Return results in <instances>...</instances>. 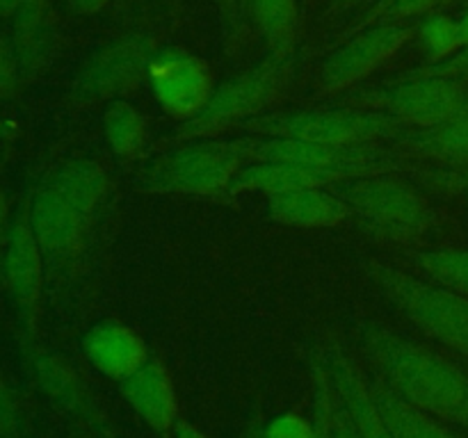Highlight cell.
Instances as JSON below:
<instances>
[{"mask_svg": "<svg viewBox=\"0 0 468 438\" xmlns=\"http://www.w3.org/2000/svg\"><path fill=\"white\" fill-rule=\"evenodd\" d=\"M359 340L378 377L398 395L468 432V370L382 324H361Z\"/></svg>", "mask_w": 468, "mask_h": 438, "instance_id": "obj_1", "label": "cell"}, {"mask_svg": "<svg viewBox=\"0 0 468 438\" xmlns=\"http://www.w3.org/2000/svg\"><path fill=\"white\" fill-rule=\"evenodd\" d=\"M254 135L236 140L204 137L165 149L137 178V190L151 194L213 196L229 190L233 176L251 162Z\"/></svg>", "mask_w": 468, "mask_h": 438, "instance_id": "obj_2", "label": "cell"}, {"mask_svg": "<svg viewBox=\"0 0 468 438\" xmlns=\"http://www.w3.org/2000/svg\"><path fill=\"white\" fill-rule=\"evenodd\" d=\"M292 59L268 57L265 62L238 73L231 80L215 87L208 103L190 121L178 123L172 135L158 141V149H172L183 141L219 137L231 128H240L250 119L259 117L265 108H272L283 99L292 85Z\"/></svg>", "mask_w": 468, "mask_h": 438, "instance_id": "obj_3", "label": "cell"}, {"mask_svg": "<svg viewBox=\"0 0 468 438\" xmlns=\"http://www.w3.org/2000/svg\"><path fill=\"white\" fill-rule=\"evenodd\" d=\"M364 274L425 336L468 356V297L379 260L364 263Z\"/></svg>", "mask_w": 468, "mask_h": 438, "instance_id": "obj_4", "label": "cell"}, {"mask_svg": "<svg viewBox=\"0 0 468 438\" xmlns=\"http://www.w3.org/2000/svg\"><path fill=\"white\" fill-rule=\"evenodd\" d=\"M350 208V219L366 235L391 245L419 242L434 224V213L414 185L393 173L346 181L336 192Z\"/></svg>", "mask_w": 468, "mask_h": 438, "instance_id": "obj_5", "label": "cell"}, {"mask_svg": "<svg viewBox=\"0 0 468 438\" xmlns=\"http://www.w3.org/2000/svg\"><path fill=\"white\" fill-rule=\"evenodd\" d=\"M240 128L245 135L297 137V140L324 141V144H378V141L398 140L411 126L379 110L327 108L259 114Z\"/></svg>", "mask_w": 468, "mask_h": 438, "instance_id": "obj_6", "label": "cell"}, {"mask_svg": "<svg viewBox=\"0 0 468 438\" xmlns=\"http://www.w3.org/2000/svg\"><path fill=\"white\" fill-rule=\"evenodd\" d=\"M359 108L379 110L402 119L411 128H430L468 112V85L462 78L416 76L366 94L352 96Z\"/></svg>", "mask_w": 468, "mask_h": 438, "instance_id": "obj_7", "label": "cell"}, {"mask_svg": "<svg viewBox=\"0 0 468 438\" xmlns=\"http://www.w3.org/2000/svg\"><path fill=\"white\" fill-rule=\"evenodd\" d=\"M155 48L158 44L149 32H133L105 44L78 73L73 85L76 103H110L135 89L142 80H146V68Z\"/></svg>", "mask_w": 468, "mask_h": 438, "instance_id": "obj_8", "label": "cell"}, {"mask_svg": "<svg viewBox=\"0 0 468 438\" xmlns=\"http://www.w3.org/2000/svg\"><path fill=\"white\" fill-rule=\"evenodd\" d=\"M27 217L46 263L69 269L85 254L99 213L46 182L37 190Z\"/></svg>", "mask_w": 468, "mask_h": 438, "instance_id": "obj_9", "label": "cell"}, {"mask_svg": "<svg viewBox=\"0 0 468 438\" xmlns=\"http://www.w3.org/2000/svg\"><path fill=\"white\" fill-rule=\"evenodd\" d=\"M419 32L414 23H378L350 41L334 48L318 68V94L329 96L350 89L387 64L411 36Z\"/></svg>", "mask_w": 468, "mask_h": 438, "instance_id": "obj_10", "label": "cell"}, {"mask_svg": "<svg viewBox=\"0 0 468 438\" xmlns=\"http://www.w3.org/2000/svg\"><path fill=\"white\" fill-rule=\"evenodd\" d=\"M146 82L165 114L178 123L197 117L215 91L213 73L206 59L178 46L155 48L146 68Z\"/></svg>", "mask_w": 468, "mask_h": 438, "instance_id": "obj_11", "label": "cell"}, {"mask_svg": "<svg viewBox=\"0 0 468 438\" xmlns=\"http://www.w3.org/2000/svg\"><path fill=\"white\" fill-rule=\"evenodd\" d=\"M3 242L5 245L3 258H0V269H3L5 287H7V295L12 299L14 310L18 313L21 322L27 328H32L41 306L44 254H41L39 245H37L27 213L21 210L9 222Z\"/></svg>", "mask_w": 468, "mask_h": 438, "instance_id": "obj_12", "label": "cell"}, {"mask_svg": "<svg viewBox=\"0 0 468 438\" xmlns=\"http://www.w3.org/2000/svg\"><path fill=\"white\" fill-rule=\"evenodd\" d=\"M119 391L135 413L155 432H169L176 424V391L167 368L155 356H149L135 372L122 379Z\"/></svg>", "mask_w": 468, "mask_h": 438, "instance_id": "obj_13", "label": "cell"}, {"mask_svg": "<svg viewBox=\"0 0 468 438\" xmlns=\"http://www.w3.org/2000/svg\"><path fill=\"white\" fill-rule=\"evenodd\" d=\"M346 181H355V178L343 169L302 162H250L233 176L227 192L229 194H240V192L279 194V192L327 187Z\"/></svg>", "mask_w": 468, "mask_h": 438, "instance_id": "obj_14", "label": "cell"}, {"mask_svg": "<svg viewBox=\"0 0 468 438\" xmlns=\"http://www.w3.org/2000/svg\"><path fill=\"white\" fill-rule=\"evenodd\" d=\"M87 360L108 379L122 381L135 372L146 359L144 340L119 319H101L82 338Z\"/></svg>", "mask_w": 468, "mask_h": 438, "instance_id": "obj_15", "label": "cell"}, {"mask_svg": "<svg viewBox=\"0 0 468 438\" xmlns=\"http://www.w3.org/2000/svg\"><path fill=\"white\" fill-rule=\"evenodd\" d=\"M324 370H327L334 392L355 418L361 438H393L375 404L368 379L356 368L355 360L341 349H332L324 359Z\"/></svg>", "mask_w": 468, "mask_h": 438, "instance_id": "obj_16", "label": "cell"}, {"mask_svg": "<svg viewBox=\"0 0 468 438\" xmlns=\"http://www.w3.org/2000/svg\"><path fill=\"white\" fill-rule=\"evenodd\" d=\"M268 214L283 226L302 228H332L352 217L346 201L324 187L268 194Z\"/></svg>", "mask_w": 468, "mask_h": 438, "instance_id": "obj_17", "label": "cell"}, {"mask_svg": "<svg viewBox=\"0 0 468 438\" xmlns=\"http://www.w3.org/2000/svg\"><path fill=\"white\" fill-rule=\"evenodd\" d=\"M391 144L393 151L410 160H430L441 167L468 164V112L448 119L439 126L410 128Z\"/></svg>", "mask_w": 468, "mask_h": 438, "instance_id": "obj_18", "label": "cell"}, {"mask_svg": "<svg viewBox=\"0 0 468 438\" xmlns=\"http://www.w3.org/2000/svg\"><path fill=\"white\" fill-rule=\"evenodd\" d=\"M368 386L379 409V415H382L384 424H387L393 438H462L455 432H451L441 420L410 404L405 397L398 395L378 374L368 379Z\"/></svg>", "mask_w": 468, "mask_h": 438, "instance_id": "obj_19", "label": "cell"}, {"mask_svg": "<svg viewBox=\"0 0 468 438\" xmlns=\"http://www.w3.org/2000/svg\"><path fill=\"white\" fill-rule=\"evenodd\" d=\"M245 12L268 44L270 57L292 59L300 39L297 0H245Z\"/></svg>", "mask_w": 468, "mask_h": 438, "instance_id": "obj_20", "label": "cell"}, {"mask_svg": "<svg viewBox=\"0 0 468 438\" xmlns=\"http://www.w3.org/2000/svg\"><path fill=\"white\" fill-rule=\"evenodd\" d=\"M12 53L16 57L18 71H37L50 46L48 0H26L12 14Z\"/></svg>", "mask_w": 468, "mask_h": 438, "instance_id": "obj_21", "label": "cell"}, {"mask_svg": "<svg viewBox=\"0 0 468 438\" xmlns=\"http://www.w3.org/2000/svg\"><path fill=\"white\" fill-rule=\"evenodd\" d=\"M103 132L110 151L123 162L144 155L149 146V123L144 114L123 99L110 100L105 105Z\"/></svg>", "mask_w": 468, "mask_h": 438, "instance_id": "obj_22", "label": "cell"}, {"mask_svg": "<svg viewBox=\"0 0 468 438\" xmlns=\"http://www.w3.org/2000/svg\"><path fill=\"white\" fill-rule=\"evenodd\" d=\"M407 263L420 276L437 286L468 297V251L466 249H428L410 251Z\"/></svg>", "mask_w": 468, "mask_h": 438, "instance_id": "obj_23", "label": "cell"}, {"mask_svg": "<svg viewBox=\"0 0 468 438\" xmlns=\"http://www.w3.org/2000/svg\"><path fill=\"white\" fill-rule=\"evenodd\" d=\"M419 39L423 46L425 55H428V64L443 62V59L452 57L464 48L460 35V23L443 14H428L419 26Z\"/></svg>", "mask_w": 468, "mask_h": 438, "instance_id": "obj_24", "label": "cell"}, {"mask_svg": "<svg viewBox=\"0 0 468 438\" xmlns=\"http://www.w3.org/2000/svg\"><path fill=\"white\" fill-rule=\"evenodd\" d=\"M37 377H39L41 388L48 392L53 400H58V404L67 406L69 411H82L85 409V397H82L80 386L73 379V374L64 368V363H59L53 356H39L35 360Z\"/></svg>", "mask_w": 468, "mask_h": 438, "instance_id": "obj_25", "label": "cell"}, {"mask_svg": "<svg viewBox=\"0 0 468 438\" xmlns=\"http://www.w3.org/2000/svg\"><path fill=\"white\" fill-rule=\"evenodd\" d=\"M416 185L423 190L432 192V194H460L468 192V164H457V167H441V164H432V167H414L411 172Z\"/></svg>", "mask_w": 468, "mask_h": 438, "instance_id": "obj_26", "label": "cell"}, {"mask_svg": "<svg viewBox=\"0 0 468 438\" xmlns=\"http://www.w3.org/2000/svg\"><path fill=\"white\" fill-rule=\"evenodd\" d=\"M314 436L334 438V388L324 368H315V411H314Z\"/></svg>", "mask_w": 468, "mask_h": 438, "instance_id": "obj_27", "label": "cell"}, {"mask_svg": "<svg viewBox=\"0 0 468 438\" xmlns=\"http://www.w3.org/2000/svg\"><path fill=\"white\" fill-rule=\"evenodd\" d=\"M215 7L219 12L224 44L229 53H233L245 39V0H215Z\"/></svg>", "mask_w": 468, "mask_h": 438, "instance_id": "obj_28", "label": "cell"}, {"mask_svg": "<svg viewBox=\"0 0 468 438\" xmlns=\"http://www.w3.org/2000/svg\"><path fill=\"white\" fill-rule=\"evenodd\" d=\"M416 76H448V78H468V48H462L460 53H455L452 57L443 59L437 64H423V67H416L411 71H405L400 78H416Z\"/></svg>", "mask_w": 468, "mask_h": 438, "instance_id": "obj_29", "label": "cell"}, {"mask_svg": "<svg viewBox=\"0 0 468 438\" xmlns=\"http://www.w3.org/2000/svg\"><path fill=\"white\" fill-rule=\"evenodd\" d=\"M314 436V422H306L302 415L286 413L279 415L265 429L263 438H311Z\"/></svg>", "mask_w": 468, "mask_h": 438, "instance_id": "obj_30", "label": "cell"}, {"mask_svg": "<svg viewBox=\"0 0 468 438\" xmlns=\"http://www.w3.org/2000/svg\"><path fill=\"white\" fill-rule=\"evenodd\" d=\"M18 429V409L12 392L0 379V438H12Z\"/></svg>", "mask_w": 468, "mask_h": 438, "instance_id": "obj_31", "label": "cell"}, {"mask_svg": "<svg viewBox=\"0 0 468 438\" xmlns=\"http://www.w3.org/2000/svg\"><path fill=\"white\" fill-rule=\"evenodd\" d=\"M334 438H361L355 418L346 409V404L338 400L336 392H334Z\"/></svg>", "mask_w": 468, "mask_h": 438, "instance_id": "obj_32", "label": "cell"}, {"mask_svg": "<svg viewBox=\"0 0 468 438\" xmlns=\"http://www.w3.org/2000/svg\"><path fill=\"white\" fill-rule=\"evenodd\" d=\"M18 64L12 50L5 44H0V96L12 94L18 80Z\"/></svg>", "mask_w": 468, "mask_h": 438, "instance_id": "obj_33", "label": "cell"}, {"mask_svg": "<svg viewBox=\"0 0 468 438\" xmlns=\"http://www.w3.org/2000/svg\"><path fill=\"white\" fill-rule=\"evenodd\" d=\"M110 0H64L73 14H96L108 5Z\"/></svg>", "mask_w": 468, "mask_h": 438, "instance_id": "obj_34", "label": "cell"}, {"mask_svg": "<svg viewBox=\"0 0 468 438\" xmlns=\"http://www.w3.org/2000/svg\"><path fill=\"white\" fill-rule=\"evenodd\" d=\"M172 432L176 438H208L204 432H199L195 424L187 422V420H176V424L172 427Z\"/></svg>", "mask_w": 468, "mask_h": 438, "instance_id": "obj_35", "label": "cell"}, {"mask_svg": "<svg viewBox=\"0 0 468 438\" xmlns=\"http://www.w3.org/2000/svg\"><path fill=\"white\" fill-rule=\"evenodd\" d=\"M7 228H9V203H7V196H5L3 190H0V240H5Z\"/></svg>", "mask_w": 468, "mask_h": 438, "instance_id": "obj_36", "label": "cell"}, {"mask_svg": "<svg viewBox=\"0 0 468 438\" xmlns=\"http://www.w3.org/2000/svg\"><path fill=\"white\" fill-rule=\"evenodd\" d=\"M23 3H26V0H0V14H3V16H12Z\"/></svg>", "mask_w": 468, "mask_h": 438, "instance_id": "obj_37", "label": "cell"}, {"mask_svg": "<svg viewBox=\"0 0 468 438\" xmlns=\"http://www.w3.org/2000/svg\"><path fill=\"white\" fill-rule=\"evenodd\" d=\"M460 35H462V44H464V48H468V12L464 14V16L460 18Z\"/></svg>", "mask_w": 468, "mask_h": 438, "instance_id": "obj_38", "label": "cell"}, {"mask_svg": "<svg viewBox=\"0 0 468 438\" xmlns=\"http://www.w3.org/2000/svg\"><path fill=\"white\" fill-rule=\"evenodd\" d=\"M352 3H356V0H334L332 7H329V14H334V12H343V9L350 7Z\"/></svg>", "mask_w": 468, "mask_h": 438, "instance_id": "obj_39", "label": "cell"}, {"mask_svg": "<svg viewBox=\"0 0 468 438\" xmlns=\"http://www.w3.org/2000/svg\"><path fill=\"white\" fill-rule=\"evenodd\" d=\"M3 128H5V123H3V119H0V130H3Z\"/></svg>", "mask_w": 468, "mask_h": 438, "instance_id": "obj_40", "label": "cell"}, {"mask_svg": "<svg viewBox=\"0 0 468 438\" xmlns=\"http://www.w3.org/2000/svg\"><path fill=\"white\" fill-rule=\"evenodd\" d=\"M261 438H263V436H261Z\"/></svg>", "mask_w": 468, "mask_h": 438, "instance_id": "obj_41", "label": "cell"}]
</instances>
